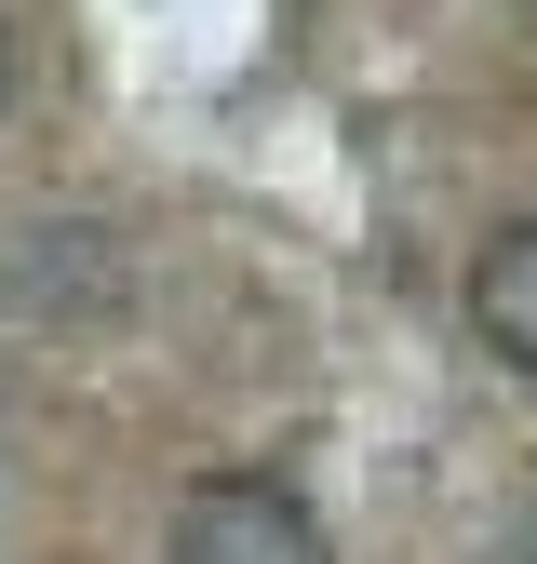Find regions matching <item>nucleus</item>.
I'll return each mask as SVG.
<instances>
[{
  "mask_svg": "<svg viewBox=\"0 0 537 564\" xmlns=\"http://www.w3.org/2000/svg\"><path fill=\"white\" fill-rule=\"evenodd\" d=\"M524 564H537V538H524Z\"/></svg>",
  "mask_w": 537,
  "mask_h": 564,
  "instance_id": "20e7f679",
  "label": "nucleus"
},
{
  "mask_svg": "<svg viewBox=\"0 0 537 564\" xmlns=\"http://www.w3.org/2000/svg\"><path fill=\"white\" fill-rule=\"evenodd\" d=\"M175 564H336V551L283 470H201L175 498Z\"/></svg>",
  "mask_w": 537,
  "mask_h": 564,
  "instance_id": "f257e3e1",
  "label": "nucleus"
},
{
  "mask_svg": "<svg viewBox=\"0 0 537 564\" xmlns=\"http://www.w3.org/2000/svg\"><path fill=\"white\" fill-rule=\"evenodd\" d=\"M470 336L537 390V216H511V229L484 242V269H470Z\"/></svg>",
  "mask_w": 537,
  "mask_h": 564,
  "instance_id": "f03ea898",
  "label": "nucleus"
},
{
  "mask_svg": "<svg viewBox=\"0 0 537 564\" xmlns=\"http://www.w3.org/2000/svg\"><path fill=\"white\" fill-rule=\"evenodd\" d=\"M28 82H41V67H28V41H14V28H0V121H14V108H28Z\"/></svg>",
  "mask_w": 537,
  "mask_h": 564,
  "instance_id": "7ed1b4c3",
  "label": "nucleus"
}]
</instances>
